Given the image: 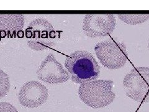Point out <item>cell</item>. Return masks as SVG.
<instances>
[{"label": "cell", "mask_w": 149, "mask_h": 112, "mask_svg": "<svg viewBox=\"0 0 149 112\" xmlns=\"http://www.w3.org/2000/svg\"><path fill=\"white\" fill-rule=\"evenodd\" d=\"M65 66L71 74L72 80L77 83L95 80L100 74V67L96 60L85 50L71 53L65 60Z\"/></svg>", "instance_id": "6da1fadb"}, {"label": "cell", "mask_w": 149, "mask_h": 112, "mask_svg": "<svg viewBox=\"0 0 149 112\" xmlns=\"http://www.w3.org/2000/svg\"><path fill=\"white\" fill-rule=\"evenodd\" d=\"M113 81L96 80L84 83L79 87L78 93L81 100L93 108H103L111 104L115 99L113 92Z\"/></svg>", "instance_id": "7a4b0ae2"}, {"label": "cell", "mask_w": 149, "mask_h": 112, "mask_svg": "<svg viewBox=\"0 0 149 112\" xmlns=\"http://www.w3.org/2000/svg\"><path fill=\"white\" fill-rule=\"evenodd\" d=\"M29 48L36 51H43L55 45L56 36L52 25L43 18L31 21L25 32Z\"/></svg>", "instance_id": "3957f363"}, {"label": "cell", "mask_w": 149, "mask_h": 112, "mask_svg": "<svg viewBox=\"0 0 149 112\" xmlns=\"http://www.w3.org/2000/svg\"><path fill=\"white\" fill-rule=\"evenodd\" d=\"M123 86L128 97L140 103L149 102V67L134 68L124 78Z\"/></svg>", "instance_id": "277c9868"}, {"label": "cell", "mask_w": 149, "mask_h": 112, "mask_svg": "<svg viewBox=\"0 0 149 112\" xmlns=\"http://www.w3.org/2000/svg\"><path fill=\"white\" fill-rule=\"evenodd\" d=\"M95 51L101 63L109 69H120L127 61L126 46L117 40L110 39L97 43Z\"/></svg>", "instance_id": "5b68a950"}, {"label": "cell", "mask_w": 149, "mask_h": 112, "mask_svg": "<svg viewBox=\"0 0 149 112\" xmlns=\"http://www.w3.org/2000/svg\"><path fill=\"white\" fill-rule=\"evenodd\" d=\"M115 16L111 14L87 15L84 18L83 31L88 37L108 36L116 27Z\"/></svg>", "instance_id": "8992f818"}, {"label": "cell", "mask_w": 149, "mask_h": 112, "mask_svg": "<svg viewBox=\"0 0 149 112\" xmlns=\"http://www.w3.org/2000/svg\"><path fill=\"white\" fill-rule=\"evenodd\" d=\"M39 79L49 84H60L69 80L70 75L52 54H49L37 71Z\"/></svg>", "instance_id": "52a82bcc"}, {"label": "cell", "mask_w": 149, "mask_h": 112, "mask_svg": "<svg viewBox=\"0 0 149 112\" xmlns=\"http://www.w3.org/2000/svg\"><path fill=\"white\" fill-rule=\"evenodd\" d=\"M48 90L37 81L28 82L22 86L18 94L20 104L25 107L34 108L43 105L47 100Z\"/></svg>", "instance_id": "ba28073f"}, {"label": "cell", "mask_w": 149, "mask_h": 112, "mask_svg": "<svg viewBox=\"0 0 149 112\" xmlns=\"http://www.w3.org/2000/svg\"><path fill=\"white\" fill-rule=\"evenodd\" d=\"M24 18L22 15H2L0 14V33L4 32L11 37H16V32L24 27Z\"/></svg>", "instance_id": "9c48e42d"}, {"label": "cell", "mask_w": 149, "mask_h": 112, "mask_svg": "<svg viewBox=\"0 0 149 112\" xmlns=\"http://www.w3.org/2000/svg\"><path fill=\"white\" fill-rule=\"evenodd\" d=\"M121 21L130 25H137L149 20V15H118Z\"/></svg>", "instance_id": "30bf717a"}, {"label": "cell", "mask_w": 149, "mask_h": 112, "mask_svg": "<svg viewBox=\"0 0 149 112\" xmlns=\"http://www.w3.org/2000/svg\"><path fill=\"white\" fill-rule=\"evenodd\" d=\"M10 88V82L7 74L0 69V99L5 96Z\"/></svg>", "instance_id": "8fae6325"}, {"label": "cell", "mask_w": 149, "mask_h": 112, "mask_svg": "<svg viewBox=\"0 0 149 112\" xmlns=\"http://www.w3.org/2000/svg\"><path fill=\"white\" fill-rule=\"evenodd\" d=\"M0 112H18V111L9 103L0 102Z\"/></svg>", "instance_id": "7c38bea8"}, {"label": "cell", "mask_w": 149, "mask_h": 112, "mask_svg": "<svg viewBox=\"0 0 149 112\" xmlns=\"http://www.w3.org/2000/svg\"><path fill=\"white\" fill-rule=\"evenodd\" d=\"M148 49H149V39H148Z\"/></svg>", "instance_id": "4fadbf2b"}]
</instances>
